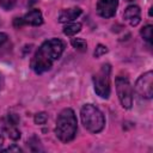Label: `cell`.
<instances>
[{
  "label": "cell",
  "instance_id": "obj_1",
  "mask_svg": "<svg viewBox=\"0 0 153 153\" xmlns=\"http://www.w3.org/2000/svg\"><path fill=\"white\" fill-rule=\"evenodd\" d=\"M65 50V43L60 38H50L42 43L31 59L30 67L36 74L49 71L53 63L59 60Z\"/></svg>",
  "mask_w": 153,
  "mask_h": 153
},
{
  "label": "cell",
  "instance_id": "obj_2",
  "mask_svg": "<svg viewBox=\"0 0 153 153\" xmlns=\"http://www.w3.org/2000/svg\"><path fill=\"white\" fill-rule=\"evenodd\" d=\"M78 129L76 116L71 108L63 109L57 118L55 126V135L62 142H69L75 137Z\"/></svg>",
  "mask_w": 153,
  "mask_h": 153
},
{
  "label": "cell",
  "instance_id": "obj_3",
  "mask_svg": "<svg viewBox=\"0 0 153 153\" xmlns=\"http://www.w3.org/2000/svg\"><path fill=\"white\" fill-rule=\"evenodd\" d=\"M80 117L82 126L90 133L97 134L102 131L105 126V118L103 112L93 104H85L80 110Z\"/></svg>",
  "mask_w": 153,
  "mask_h": 153
},
{
  "label": "cell",
  "instance_id": "obj_4",
  "mask_svg": "<svg viewBox=\"0 0 153 153\" xmlns=\"http://www.w3.org/2000/svg\"><path fill=\"white\" fill-rule=\"evenodd\" d=\"M110 74H111V66L109 63H104L100 69L93 75V87L94 92L102 98H109L111 92L110 86Z\"/></svg>",
  "mask_w": 153,
  "mask_h": 153
},
{
  "label": "cell",
  "instance_id": "obj_5",
  "mask_svg": "<svg viewBox=\"0 0 153 153\" xmlns=\"http://www.w3.org/2000/svg\"><path fill=\"white\" fill-rule=\"evenodd\" d=\"M116 92L121 105L124 109H130L133 106V87L126 76H117L115 79Z\"/></svg>",
  "mask_w": 153,
  "mask_h": 153
},
{
  "label": "cell",
  "instance_id": "obj_6",
  "mask_svg": "<svg viewBox=\"0 0 153 153\" xmlns=\"http://www.w3.org/2000/svg\"><path fill=\"white\" fill-rule=\"evenodd\" d=\"M135 91L141 98L151 99L153 96V72L143 73L135 82Z\"/></svg>",
  "mask_w": 153,
  "mask_h": 153
},
{
  "label": "cell",
  "instance_id": "obj_7",
  "mask_svg": "<svg viewBox=\"0 0 153 153\" xmlns=\"http://www.w3.org/2000/svg\"><path fill=\"white\" fill-rule=\"evenodd\" d=\"M118 7V0H98L97 13L103 18H111L115 16Z\"/></svg>",
  "mask_w": 153,
  "mask_h": 153
},
{
  "label": "cell",
  "instance_id": "obj_8",
  "mask_svg": "<svg viewBox=\"0 0 153 153\" xmlns=\"http://www.w3.org/2000/svg\"><path fill=\"white\" fill-rule=\"evenodd\" d=\"M123 18L131 26H136L141 22V10H140V7L136 6V5H129L123 12Z\"/></svg>",
  "mask_w": 153,
  "mask_h": 153
},
{
  "label": "cell",
  "instance_id": "obj_9",
  "mask_svg": "<svg viewBox=\"0 0 153 153\" xmlns=\"http://www.w3.org/2000/svg\"><path fill=\"white\" fill-rule=\"evenodd\" d=\"M82 10L80 7H71V8H65L61 10L59 13V22L60 23H71L72 20L76 19L81 14Z\"/></svg>",
  "mask_w": 153,
  "mask_h": 153
},
{
  "label": "cell",
  "instance_id": "obj_10",
  "mask_svg": "<svg viewBox=\"0 0 153 153\" xmlns=\"http://www.w3.org/2000/svg\"><path fill=\"white\" fill-rule=\"evenodd\" d=\"M22 20H23L24 25L29 24V25H32V26H38V25L43 24V16H42V12L38 8H33L31 11H29L22 18Z\"/></svg>",
  "mask_w": 153,
  "mask_h": 153
},
{
  "label": "cell",
  "instance_id": "obj_11",
  "mask_svg": "<svg viewBox=\"0 0 153 153\" xmlns=\"http://www.w3.org/2000/svg\"><path fill=\"white\" fill-rule=\"evenodd\" d=\"M81 30V23H67V25L63 27V33L66 36H74Z\"/></svg>",
  "mask_w": 153,
  "mask_h": 153
},
{
  "label": "cell",
  "instance_id": "obj_12",
  "mask_svg": "<svg viewBox=\"0 0 153 153\" xmlns=\"http://www.w3.org/2000/svg\"><path fill=\"white\" fill-rule=\"evenodd\" d=\"M71 44L73 45L74 49L79 51H86L87 50V43L84 38H72Z\"/></svg>",
  "mask_w": 153,
  "mask_h": 153
},
{
  "label": "cell",
  "instance_id": "obj_13",
  "mask_svg": "<svg viewBox=\"0 0 153 153\" xmlns=\"http://www.w3.org/2000/svg\"><path fill=\"white\" fill-rule=\"evenodd\" d=\"M140 33L147 43H151V41H152V25H146L145 27H142Z\"/></svg>",
  "mask_w": 153,
  "mask_h": 153
},
{
  "label": "cell",
  "instance_id": "obj_14",
  "mask_svg": "<svg viewBox=\"0 0 153 153\" xmlns=\"http://www.w3.org/2000/svg\"><path fill=\"white\" fill-rule=\"evenodd\" d=\"M47 120H48V115L45 112H38L35 115V118H33L36 124H44Z\"/></svg>",
  "mask_w": 153,
  "mask_h": 153
},
{
  "label": "cell",
  "instance_id": "obj_15",
  "mask_svg": "<svg viewBox=\"0 0 153 153\" xmlns=\"http://www.w3.org/2000/svg\"><path fill=\"white\" fill-rule=\"evenodd\" d=\"M106 53H108V48L105 45H103V44H98L96 47V49H94L93 55H94V57H100V56L105 55Z\"/></svg>",
  "mask_w": 153,
  "mask_h": 153
},
{
  "label": "cell",
  "instance_id": "obj_16",
  "mask_svg": "<svg viewBox=\"0 0 153 153\" xmlns=\"http://www.w3.org/2000/svg\"><path fill=\"white\" fill-rule=\"evenodd\" d=\"M0 151H2V152H22V148H19L16 145H12V146H10L7 148H1Z\"/></svg>",
  "mask_w": 153,
  "mask_h": 153
},
{
  "label": "cell",
  "instance_id": "obj_17",
  "mask_svg": "<svg viewBox=\"0 0 153 153\" xmlns=\"http://www.w3.org/2000/svg\"><path fill=\"white\" fill-rule=\"evenodd\" d=\"M7 39H8V36L5 32H0V48L7 42Z\"/></svg>",
  "mask_w": 153,
  "mask_h": 153
},
{
  "label": "cell",
  "instance_id": "obj_18",
  "mask_svg": "<svg viewBox=\"0 0 153 153\" xmlns=\"http://www.w3.org/2000/svg\"><path fill=\"white\" fill-rule=\"evenodd\" d=\"M0 90H1V75H0Z\"/></svg>",
  "mask_w": 153,
  "mask_h": 153
},
{
  "label": "cell",
  "instance_id": "obj_19",
  "mask_svg": "<svg viewBox=\"0 0 153 153\" xmlns=\"http://www.w3.org/2000/svg\"><path fill=\"white\" fill-rule=\"evenodd\" d=\"M127 1H134V0H127Z\"/></svg>",
  "mask_w": 153,
  "mask_h": 153
}]
</instances>
